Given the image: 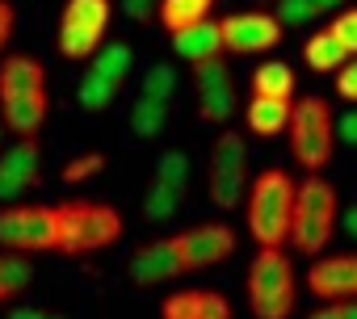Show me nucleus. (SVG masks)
Listing matches in <instances>:
<instances>
[{
  "instance_id": "nucleus-1",
  "label": "nucleus",
  "mask_w": 357,
  "mask_h": 319,
  "mask_svg": "<svg viewBox=\"0 0 357 319\" xmlns=\"http://www.w3.org/2000/svg\"><path fill=\"white\" fill-rule=\"evenodd\" d=\"M294 206H298V185L290 181V173L286 169H265L248 185V231H252V240L261 248L290 244Z\"/></svg>"
},
{
  "instance_id": "nucleus-2",
  "label": "nucleus",
  "mask_w": 357,
  "mask_h": 319,
  "mask_svg": "<svg viewBox=\"0 0 357 319\" xmlns=\"http://www.w3.org/2000/svg\"><path fill=\"white\" fill-rule=\"evenodd\" d=\"M59 219V256H89L101 248H114L122 240V215L109 202H89V198H68L55 206Z\"/></svg>"
},
{
  "instance_id": "nucleus-3",
  "label": "nucleus",
  "mask_w": 357,
  "mask_h": 319,
  "mask_svg": "<svg viewBox=\"0 0 357 319\" xmlns=\"http://www.w3.org/2000/svg\"><path fill=\"white\" fill-rule=\"evenodd\" d=\"M298 302L294 265L282 248H261L248 265V306L257 319H290Z\"/></svg>"
},
{
  "instance_id": "nucleus-4",
  "label": "nucleus",
  "mask_w": 357,
  "mask_h": 319,
  "mask_svg": "<svg viewBox=\"0 0 357 319\" xmlns=\"http://www.w3.org/2000/svg\"><path fill=\"white\" fill-rule=\"evenodd\" d=\"M332 143H336V118L328 109L324 97H303L294 101V118H290V151L307 173L328 169L332 160Z\"/></svg>"
},
{
  "instance_id": "nucleus-5",
  "label": "nucleus",
  "mask_w": 357,
  "mask_h": 319,
  "mask_svg": "<svg viewBox=\"0 0 357 319\" xmlns=\"http://www.w3.org/2000/svg\"><path fill=\"white\" fill-rule=\"evenodd\" d=\"M0 248L5 252H55L59 248V219L55 206H38V202H13L0 206Z\"/></svg>"
},
{
  "instance_id": "nucleus-6",
  "label": "nucleus",
  "mask_w": 357,
  "mask_h": 319,
  "mask_svg": "<svg viewBox=\"0 0 357 319\" xmlns=\"http://www.w3.org/2000/svg\"><path fill=\"white\" fill-rule=\"evenodd\" d=\"M105 26H109V0H68L59 17V55L93 59L101 51Z\"/></svg>"
},
{
  "instance_id": "nucleus-7",
  "label": "nucleus",
  "mask_w": 357,
  "mask_h": 319,
  "mask_svg": "<svg viewBox=\"0 0 357 319\" xmlns=\"http://www.w3.org/2000/svg\"><path fill=\"white\" fill-rule=\"evenodd\" d=\"M248 189V147L240 139V130H223L211 147V202L219 210L240 206Z\"/></svg>"
},
{
  "instance_id": "nucleus-8",
  "label": "nucleus",
  "mask_w": 357,
  "mask_h": 319,
  "mask_svg": "<svg viewBox=\"0 0 357 319\" xmlns=\"http://www.w3.org/2000/svg\"><path fill=\"white\" fill-rule=\"evenodd\" d=\"M282 22L265 9H248V13H231L223 17V51L227 55H261L273 51L282 42Z\"/></svg>"
},
{
  "instance_id": "nucleus-9",
  "label": "nucleus",
  "mask_w": 357,
  "mask_h": 319,
  "mask_svg": "<svg viewBox=\"0 0 357 319\" xmlns=\"http://www.w3.org/2000/svg\"><path fill=\"white\" fill-rule=\"evenodd\" d=\"M172 244H176V252H181L185 273H194V269L223 265L236 252V231L227 223H198V227H190L181 235H172Z\"/></svg>"
},
{
  "instance_id": "nucleus-10",
  "label": "nucleus",
  "mask_w": 357,
  "mask_h": 319,
  "mask_svg": "<svg viewBox=\"0 0 357 319\" xmlns=\"http://www.w3.org/2000/svg\"><path fill=\"white\" fill-rule=\"evenodd\" d=\"M38 173H43L38 139H17L9 151H0V202L5 206L22 202V194L38 185Z\"/></svg>"
},
{
  "instance_id": "nucleus-11",
  "label": "nucleus",
  "mask_w": 357,
  "mask_h": 319,
  "mask_svg": "<svg viewBox=\"0 0 357 319\" xmlns=\"http://www.w3.org/2000/svg\"><path fill=\"white\" fill-rule=\"evenodd\" d=\"M307 290L315 298L340 302V298H357V252H340V256H319L307 269Z\"/></svg>"
},
{
  "instance_id": "nucleus-12",
  "label": "nucleus",
  "mask_w": 357,
  "mask_h": 319,
  "mask_svg": "<svg viewBox=\"0 0 357 319\" xmlns=\"http://www.w3.org/2000/svg\"><path fill=\"white\" fill-rule=\"evenodd\" d=\"M181 273H185V265H181V252H176L172 240H151L130 256V281L135 286H164Z\"/></svg>"
},
{
  "instance_id": "nucleus-13",
  "label": "nucleus",
  "mask_w": 357,
  "mask_h": 319,
  "mask_svg": "<svg viewBox=\"0 0 357 319\" xmlns=\"http://www.w3.org/2000/svg\"><path fill=\"white\" fill-rule=\"evenodd\" d=\"M160 319H231V302L219 290H172L160 302Z\"/></svg>"
},
{
  "instance_id": "nucleus-14",
  "label": "nucleus",
  "mask_w": 357,
  "mask_h": 319,
  "mask_svg": "<svg viewBox=\"0 0 357 319\" xmlns=\"http://www.w3.org/2000/svg\"><path fill=\"white\" fill-rule=\"evenodd\" d=\"M47 109H51L47 88L43 93H22V97L0 101V122H5V130H13L17 139H38V130L47 122Z\"/></svg>"
},
{
  "instance_id": "nucleus-15",
  "label": "nucleus",
  "mask_w": 357,
  "mask_h": 319,
  "mask_svg": "<svg viewBox=\"0 0 357 319\" xmlns=\"http://www.w3.org/2000/svg\"><path fill=\"white\" fill-rule=\"evenodd\" d=\"M172 51L185 63H206L223 55V22H198L181 34H172Z\"/></svg>"
},
{
  "instance_id": "nucleus-16",
  "label": "nucleus",
  "mask_w": 357,
  "mask_h": 319,
  "mask_svg": "<svg viewBox=\"0 0 357 319\" xmlns=\"http://www.w3.org/2000/svg\"><path fill=\"white\" fill-rule=\"evenodd\" d=\"M47 88V68L34 55H9L0 63V101L22 97V93H43Z\"/></svg>"
},
{
  "instance_id": "nucleus-17",
  "label": "nucleus",
  "mask_w": 357,
  "mask_h": 319,
  "mask_svg": "<svg viewBox=\"0 0 357 319\" xmlns=\"http://www.w3.org/2000/svg\"><path fill=\"white\" fill-rule=\"evenodd\" d=\"M248 130L252 134H282L290 130V118H294V101H278V97H252L248 109Z\"/></svg>"
},
{
  "instance_id": "nucleus-18",
  "label": "nucleus",
  "mask_w": 357,
  "mask_h": 319,
  "mask_svg": "<svg viewBox=\"0 0 357 319\" xmlns=\"http://www.w3.org/2000/svg\"><path fill=\"white\" fill-rule=\"evenodd\" d=\"M303 59H307L311 72H340L353 55L340 47V38H336L332 30H319V34H311V38L303 42Z\"/></svg>"
},
{
  "instance_id": "nucleus-19",
  "label": "nucleus",
  "mask_w": 357,
  "mask_h": 319,
  "mask_svg": "<svg viewBox=\"0 0 357 319\" xmlns=\"http://www.w3.org/2000/svg\"><path fill=\"white\" fill-rule=\"evenodd\" d=\"M215 0H160V26L168 34H181L198 22H211Z\"/></svg>"
},
{
  "instance_id": "nucleus-20",
  "label": "nucleus",
  "mask_w": 357,
  "mask_h": 319,
  "mask_svg": "<svg viewBox=\"0 0 357 319\" xmlns=\"http://www.w3.org/2000/svg\"><path fill=\"white\" fill-rule=\"evenodd\" d=\"M252 97H278V101H290L294 97V68L282 63V59H269L252 72Z\"/></svg>"
},
{
  "instance_id": "nucleus-21",
  "label": "nucleus",
  "mask_w": 357,
  "mask_h": 319,
  "mask_svg": "<svg viewBox=\"0 0 357 319\" xmlns=\"http://www.w3.org/2000/svg\"><path fill=\"white\" fill-rule=\"evenodd\" d=\"M168 126V101H155V97H135L130 105V134L135 139H155L160 130Z\"/></svg>"
},
{
  "instance_id": "nucleus-22",
  "label": "nucleus",
  "mask_w": 357,
  "mask_h": 319,
  "mask_svg": "<svg viewBox=\"0 0 357 319\" xmlns=\"http://www.w3.org/2000/svg\"><path fill=\"white\" fill-rule=\"evenodd\" d=\"M34 281V265L22 252H0V302H13Z\"/></svg>"
},
{
  "instance_id": "nucleus-23",
  "label": "nucleus",
  "mask_w": 357,
  "mask_h": 319,
  "mask_svg": "<svg viewBox=\"0 0 357 319\" xmlns=\"http://www.w3.org/2000/svg\"><path fill=\"white\" fill-rule=\"evenodd\" d=\"M89 68L101 72V76H109L114 84H126V76H130V68H135V51H130L126 42H105V47L89 59Z\"/></svg>"
},
{
  "instance_id": "nucleus-24",
  "label": "nucleus",
  "mask_w": 357,
  "mask_h": 319,
  "mask_svg": "<svg viewBox=\"0 0 357 319\" xmlns=\"http://www.w3.org/2000/svg\"><path fill=\"white\" fill-rule=\"evenodd\" d=\"M118 88L122 84H114L109 76H101V72H84L80 76V84H76V101L84 105V109H109L114 105V97H118Z\"/></svg>"
},
{
  "instance_id": "nucleus-25",
  "label": "nucleus",
  "mask_w": 357,
  "mask_h": 319,
  "mask_svg": "<svg viewBox=\"0 0 357 319\" xmlns=\"http://www.w3.org/2000/svg\"><path fill=\"white\" fill-rule=\"evenodd\" d=\"M181 202H185V189L164 185V181H151L147 194H143V215L160 223V219H172L176 210H181Z\"/></svg>"
},
{
  "instance_id": "nucleus-26",
  "label": "nucleus",
  "mask_w": 357,
  "mask_h": 319,
  "mask_svg": "<svg viewBox=\"0 0 357 319\" xmlns=\"http://www.w3.org/2000/svg\"><path fill=\"white\" fill-rule=\"evenodd\" d=\"M236 114V88H215V93H198V118L223 126Z\"/></svg>"
},
{
  "instance_id": "nucleus-27",
  "label": "nucleus",
  "mask_w": 357,
  "mask_h": 319,
  "mask_svg": "<svg viewBox=\"0 0 357 319\" xmlns=\"http://www.w3.org/2000/svg\"><path fill=\"white\" fill-rule=\"evenodd\" d=\"M151 181H164V185L185 189L190 185V160H185V151H164L155 160V169H151Z\"/></svg>"
},
{
  "instance_id": "nucleus-28",
  "label": "nucleus",
  "mask_w": 357,
  "mask_h": 319,
  "mask_svg": "<svg viewBox=\"0 0 357 319\" xmlns=\"http://www.w3.org/2000/svg\"><path fill=\"white\" fill-rule=\"evenodd\" d=\"M139 93L172 105V93H176V72H172V63H151V68L143 72V88H139Z\"/></svg>"
},
{
  "instance_id": "nucleus-29",
  "label": "nucleus",
  "mask_w": 357,
  "mask_h": 319,
  "mask_svg": "<svg viewBox=\"0 0 357 319\" xmlns=\"http://www.w3.org/2000/svg\"><path fill=\"white\" fill-rule=\"evenodd\" d=\"M105 169V155L101 151H80V155H72L68 164H63V185H80V181H89V177H97Z\"/></svg>"
},
{
  "instance_id": "nucleus-30",
  "label": "nucleus",
  "mask_w": 357,
  "mask_h": 319,
  "mask_svg": "<svg viewBox=\"0 0 357 319\" xmlns=\"http://www.w3.org/2000/svg\"><path fill=\"white\" fill-rule=\"evenodd\" d=\"M194 84H198V93L231 88V72H227L223 55H219V59H206V63H194Z\"/></svg>"
},
{
  "instance_id": "nucleus-31",
  "label": "nucleus",
  "mask_w": 357,
  "mask_h": 319,
  "mask_svg": "<svg viewBox=\"0 0 357 319\" xmlns=\"http://www.w3.org/2000/svg\"><path fill=\"white\" fill-rule=\"evenodd\" d=\"M273 17L282 26H307L311 17H319V5H315V0H278Z\"/></svg>"
},
{
  "instance_id": "nucleus-32",
  "label": "nucleus",
  "mask_w": 357,
  "mask_h": 319,
  "mask_svg": "<svg viewBox=\"0 0 357 319\" xmlns=\"http://www.w3.org/2000/svg\"><path fill=\"white\" fill-rule=\"evenodd\" d=\"M336 38H340V47L349 51V55H357V9H344L340 17H332V26H328Z\"/></svg>"
},
{
  "instance_id": "nucleus-33",
  "label": "nucleus",
  "mask_w": 357,
  "mask_h": 319,
  "mask_svg": "<svg viewBox=\"0 0 357 319\" xmlns=\"http://www.w3.org/2000/svg\"><path fill=\"white\" fill-rule=\"evenodd\" d=\"M336 93H340L344 101H357V55L336 72Z\"/></svg>"
},
{
  "instance_id": "nucleus-34",
  "label": "nucleus",
  "mask_w": 357,
  "mask_h": 319,
  "mask_svg": "<svg viewBox=\"0 0 357 319\" xmlns=\"http://www.w3.org/2000/svg\"><path fill=\"white\" fill-rule=\"evenodd\" d=\"M307 319H357V298L328 302V306H319V311H315V315H307Z\"/></svg>"
},
{
  "instance_id": "nucleus-35",
  "label": "nucleus",
  "mask_w": 357,
  "mask_h": 319,
  "mask_svg": "<svg viewBox=\"0 0 357 319\" xmlns=\"http://www.w3.org/2000/svg\"><path fill=\"white\" fill-rule=\"evenodd\" d=\"M122 9H126V17L130 22H151V17H160V0H122Z\"/></svg>"
},
{
  "instance_id": "nucleus-36",
  "label": "nucleus",
  "mask_w": 357,
  "mask_h": 319,
  "mask_svg": "<svg viewBox=\"0 0 357 319\" xmlns=\"http://www.w3.org/2000/svg\"><path fill=\"white\" fill-rule=\"evenodd\" d=\"M13 26H17V13H13V5H9V0H0V51L9 47V38H13Z\"/></svg>"
},
{
  "instance_id": "nucleus-37",
  "label": "nucleus",
  "mask_w": 357,
  "mask_h": 319,
  "mask_svg": "<svg viewBox=\"0 0 357 319\" xmlns=\"http://www.w3.org/2000/svg\"><path fill=\"white\" fill-rule=\"evenodd\" d=\"M336 134H340V143H344V147H357V109L340 114V122H336Z\"/></svg>"
},
{
  "instance_id": "nucleus-38",
  "label": "nucleus",
  "mask_w": 357,
  "mask_h": 319,
  "mask_svg": "<svg viewBox=\"0 0 357 319\" xmlns=\"http://www.w3.org/2000/svg\"><path fill=\"white\" fill-rule=\"evenodd\" d=\"M9 319H51V315H47L43 306H13Z\"/></svg>"
},
{
  "instance_id": "nucleus-39",
  "label": "nucleus",
  "mask_w": 357,
  "mask_h": 319,
  "mask_svg": "<svg viewBox=\"0 0 357 319\" xmlns=\"http://www.w3.org/2000/svg\"><path fill=\"white\" fill-rule=\"evenodd\" d=\"M340 227H344V231H349V235L357 240V206H349V210L340 215Z\"/></svg>"
},
{
  "instance_id": "nucleus-40",
  "label": "nucleus",
  "mask_w": 357,
  "mask_h": 319,
  "mask_svg": "<svg viewBox=\"0 0 357 319\" xmlns=\"http://www.w3.org/2000/svg\"><path fill=\"white\" fill-rule=\"evenodd\" d=\"M315 5H319V13H332V9H340V5H344V0H315Z\"/></svg>"
},
{
  "instance_id": "nucleus-41",
  "label": "nucleus",
  "mask_w": 357,
  "mask_h": 319,
  "mask_svg": "<svg viewBox=\"0 0 357 319\" xmlns=\"http://www.w3.org/2000/svg\"><path fill=\"white\" fill-rule=\"evenodd\" d=\"M257 5H278V0H257Z\"/></svg>"
},
{
  "instance_id": "nucleus-42",
  "label": "nucleus",
  "mask_w": 357,
  "mask_h": 319,
  "mask_svg": "<svg viewBox=\"0 0 357 319\" xmlns=\"http://www.w3.org/2000/svg\"><path fill=\"white\" fill-rule=\"evenodd\" d=\"M0 134H5V122H0Z\"/></svg>"
},
{
  "instance_id": "nucleus-43",
  "label": "nucleus",
  "mask_w": 357,
  "mask_h": 319,
  "mask_svg": "<svg viewBox=\"0 0 357 319\" xmlns=\"http://www.w3.org/2000/svg\"><path fill=\"white\" fill-rule=\"evenodd\" d=\"M51 319H63V315H51Z\"/></svg>"
}]
</instances>
